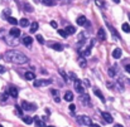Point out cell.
Wrapping results in <instances>:
<instances>
[{"label": "cell", "mask_w": 130, "mask_h": 127, "mask_svg": "<svg viewBox=\"0 0 130 127\" xmlns=\"http://www.w3.org/2000/svg\"><path fill=\"white\" fill-rule=\"evenodd\" d=\"M75 89H76L78 93H81V94L85 93V87H83L82 82H81L80 79H76V81H75Z\"/></svg>", "instance_id": "5"}, {"label": "cell", "mask_w": 130, "mask_h": 127, "mask_svg": "<svg viewBox=\"0 0 130 127\" xmlns=\"http://www.w3.org/2000/svg\"><path fill=\"white\" fill-rule=\"evenodd\" d=\"M85 84H86V86H87V87L90 86V83H89V81H87V79H85Z\"/></svg>", "instance_id": "41"}, {"label": "cell", "mask_w": 130, "mask_h": 127, "mask_svg": "<svg viewBox=\"0 0 130 127\" xmlns=\"http://www.w3.org/2000/svg\"><path fill=\"white\" fill-rule=\"evenodd\" d=\"M80 101L85 104V106H89V103H90V98H89V96L86 94V93H83V94H81V97H80Z\"/></svg>", "instance_id": "8"}, {"label": "cell", "mask_w": 130, "mask_h": 127, "mask_svg": "<svg viewBox=\"0 0 130 127\" xmlns=\"http://www.w3.org/2000/svg\"><path fill=\"white\" fill-rule=\"evenodd\" d=\"M121 54H122V52H121V49H120V48L114 49V52H112V57H114L115 59H119V58H121Z\"/></svg>", "instance_id": "13"}, {"label": "cell", "mask_w": 130, "mask_h": 127, "mask_svg": "<svg viewBox=\"0 0 130 127\" xmlns=\"http://www.w3.org/2000/svg\"><path fill=\"white\" fill-rule=\"evenodd\" d=\"M4 59L9 63L14 64H25L28 63V57L24 55L23 53H20L18 50H8L4 54Z\"/></svg>", "instance_id": "1"}, {"label": "cell", "mask_w": 130, "mask_h": 127, "mask_svg": "<svg viewBox=\"0 0 130 127\" xmlns=\"http://www.w3.org/2000/svg\"><path fill=\"white\" fill-rule=\"evenodd\" d=\"M95 94H96V96H97V97H99V98H100L101 101H102V102L105 101V97L102 96V93H101V91H99V89H95Z\"/></svg>", "instance_id": "25"}, {"label": "cell", "mask_w": 130, "mask_h": 127, "mask_svg": "<svg viewBox=\"0 0 130 127\" xmlns=\"http://www.w3.org/2000/svg\"><path fill=\"white\" fill-rule=\"evenodd\" d=\"M70 77H71V78H73V79H75V81H76V79H77V77H76V74H75V73H72V72H71V73H70Z\"/></svg>", "instance_id": "38"}, {"label": "cell", "mask_w": 130, "mask_h": 127, "mask_svg": "<svg viewBox=\"0 0 130 127\" xmlns=\"http://www.w3.org/2000/svg\"><path fill=\"white\" fill-rule=\"evenodd\" d=\"M101 116H102V118L105 119L107 123H112V116H111L110 113H107V112H102Z\"/></svg>", "instance_id": "7"}, {"label": "cell", "mask_w": 130, "mask_h": 127, "mask_svg": "<svg viewBox=\"0 0 130 127\" xmlns=\"http://www.w3.org/2000/svg\"><path fill=\"white\" fill-rule=\"evenodd\" d=\"M58 34L62 36V38H67V35H68L67 32H66V30H63V29H60V30H58Z\"/></svg>", "instance_id": "29"}, {"label": "cell", "mask_w": 130, "mask_h": 127, "mask_svg": "<svg viewBox=\"0 0 130 127\" xmlns=\"http://www.w3.org/2000/svg\"><path fill=\"white\" fill-rule=\"evenodd\" d=\"M32 43H33V38H32V36H24V38H23V44L25 47H30Z\"/></svg>", "instance_id": "10"}, {"label": "cell", "mask_w": 130, "mask_h": 127, "mask_svg": "<svg viewBox=\"0 0 130 127\" xmlns=\"http://www.w3.org/2000/svg\"><path fill=\"white\" fill-rule=\"evenodd\" d=\"M63 98H64V101H67V102H72V100H73V94H72V92L67 91L66 93H64Z\"/></svg>", "instance_id": "15"}, {"label": "cell", "mask_w": 130, "mask_h": 127, "mask_svg": "<svg viewBox=\"0 0 130 127\" xmlns=\"http://www.w3.org/2000/svg\"><path fill=\"white\" fill-rule=\"evenodd\" d=\"M6 69H5V67H3V65H0V74H3L4 72H5Z\"/></svg>", "instance_id": "37"}, {"label": "cell", "mask_w": 130, "mask_h": 127, "mask_svg": "<svg viewBox=\"0 0 130 127\" xmlns=\"http://www.w3.org/2000/svg\"><path fill=\"white\" fill-rule=\"evenodd\" d=\"M49 83H52L50 79H37L34 81V87H44V86H48Z\"/></svg>", "instance_id": "4"}, {"label": "cell", "mask_w": 130, "mask_h": 127, "mask_svg": "<svg viewBox=\"0 0 130 127\" xmlns=\"http://www.w3.org/2000/svg\"><path fill=\"white\" fill-rule=\"evenodd\" d=\"M8 96H9V93H3V94H1V101H6Z\"/></svg>", "instance_id": "34"}, {"label": "cell", "mask_w": 130, "mask_h": 127, "mask_svg": "<svg viewBox=\"0 0 130 127\" xmlns=\"http://www.w3.org/2000/svg\"><path fill=\"white\" fill-rule=\"evenodd\" d=\"M23 121H24L27 125H32V123L34 122V119H33L32 117H29V116H23Z\"/></svg>", "instance_id": "20"}, {"label": "cell", "mask_w": 130, "mask_h": 127, "mask_svg": "<svg viewBox=\"0 0 130 127\" xmlns=\"http://www.w3.org/2000/svg\"><path fill=\"white\" fill-rule=\"evenodd\" d=\"M97 36H99V39H100V40H105V39H106V33H105V30H104L102 28L99 29V32H97Z\"/></svg>", "instance_id": "14"}, {"label": "cell", "mask_w": 130, "mask_h": 127, "mask_svg": "<svg viewBox=\"0 0 130 127\" xmlns=\"http://www.w3.org/2000/svg\"><path fill=\"white\" fill-rule=\"evenodd\" d=\"M9 34L11 35V36H14V38H19V35H20V30L18 28H13L9 32Z\"/></svg>", "instance_id": "12"}, {"label": "cell", "mask_w": 130, "mask_h": 127, "mask_svg": "<svg viewBox=\"0 0 130 127\" xmlns=\"http://www.w3.org/2000/svg\"><path fill=\"white\" fill-rule=\"evenodd\" d=\"M112 1H114V3H116V4H119V3H120V0H112Z\"/></svg>", "instance_id": "42"}, {"label": "cell", "mask_w": 130, "mask_h": 127, "mask_svg": "<svg viewBox=\"0 0 130 127\" xmlns=\"http://www.w3.org/2000/svg\"><path fill=\"white\" fill-rule=\"evenodd\" d=\"M50 93H52V96L54 97V101H56V102H60V101H61L60 97H58V91H57V89H52Z\"/></svg>", "instance_id": "21"}, {"label": "cell", "mask_w": 130, "mask_h": 127, "mask_svg": "<svg viewBox=\"0 0 130 127\" xmlns=\"http://www.w3.org/2000/svg\"><path fill=\"white\" fill-rule=\"evenodd\" d=\"M128 17H129V20H130V14H129V15H128Z\"/></svg>", "instance_id": "45"}, {"label": "cell", "mask_w": 130, "mask_h": 127, "mask_svg": "<svg viewBox=\"0 0 130 127\" xmlns=\"http://www.w3.org/2000/svg\"><path fill=\"white\" fill-rule=\"evenodd\" d=\"M70 109H71V111H75V109H76V106H75V104H70Z\"/></svg>", "instance_id": "39"}, {"label": "cell", "mask_w": 130, "mask_h": 127, "mask_svg": "<svg viewBox=\"0 0 130 127\" xmlns=\"http://www.w3.org/2000/svg\"><path fill=\"white\" fill-rule=\"evenodd\" d=\"M37 40H38V42H39L40 44H43V43H44V38H43L42 35H39V34L37 35Z\"/></svg>", "instance_id": "31"}, {"label": "cell", "mask_w": 130, "mask_h": 127, "mask_svg": "<svg viewBox=\"0 0 130 127\" xmlns=\"http://www.w3.org/2000/svg\"><path fill=\"white\" fill-rule=\"evenodd\" d=\"M50 27H52V28H57V27H58V24H57V21L52 20V21H50Z\"/></svg>", "instance_id": "36"}, {"label": "cell", "mask_w": 130, "mask_h": 127, "mask_svg": "<svg viewBox=\"0 0 130 127\" xmlns=\"http://www.w3.org/2000/svg\"><path fill=\"white\" fill-rule=\"evenodd\" d=\"M0 38H3L5 40V43L9 44V45H17V44H18L17 38L11 36L9 33H5V30H0Z\"/></svg>", "instance_id": "2"}, {"label": "cell", "mask_w": 130, "mask_h": 127, "mask_svg": "<svg viewBox=\"0 0 130 127\" xmlns=\"http://www.w3.org/2000/svg\"><path fill=\"white\" fill-rule=\"evenodd\" d=\"M77 122L80 125H85V126H92V119L89 117V116H77L76 117Z\"/></svg>", "instance_id": "3"}, {"label": "cell", "mask_w": 130, "mask_h": 127, "mask_svg": "<svg viewBox=\"0 0 130 127\" xmlns=\"http://www.w3.org/2000/svg\"><path fill=\"white\" fill-rule=\"evenodd\" d=\"M50 47H52L54 50H57V52L63 50V45H62V44H60V43H52V44H50Z\"/></svg>", "instance_id": "16"}, {"label": "cell", "mask_w": 130, "mask_h": 127, "mask_svg": "<svg viewBox=\"0 0 130 127\" xmlns=\"http://www.w3.org/2000/svg\"><path fill=\"white\" fill-rule=\"evenodd\" d=\"M109 76H110V77H115V71H114L112 68L109 69Z\"/></svg>", "instance_id": "33"}, {"label": "cell", "mask_w": 130, "mask_h": 127, "mask_svg": "<svg viewBox=\"0 0 130 127\" xmlns=\"http://www.w3.org/2000/svg\"><path fill=\"white\" fill-rule=\"evenodd\" d=\"M8 21H9L11 25H17L18 24V20L15 18H13V17H8Z\"/></svg>", "instance_id": "26"}, {"label": "cell", "mask_w": 130, "mask_h": 127, "mask_svg": "<svg viewBox=\"0 0 130 127\" xmlns=\"http://www.w3.org/2000/svg\"><path fill=\"white\" fill-rule=\"evenodd\" d=\"M38 28H39L38 23H32V25H30V33H35V32L38 30Z\"/></svg>", "instance_id": "23"}, {"label": "cell", "mask_w": 130, "mask_h": 127, "mask_svg": "<svg viewBox=\"0 0 130 127\" xmlns=\"http://www.w3.org/2000/svg\"><path fill=\"white\" fill-rule=\"evenodd\" d=\"M20 107L24 108L25 111H32V109H35V106H33V104L28 103L27 101H21L20 102Z\"/></svg>", "instance_id": "6"}, {"label": "cell", "mask_w": 130, "mask_h": 127, "mask_svg": "<svg viewBox=\"0 0 130 127\" xmlns=\"http://www.w3.org/2000/svg\"><path fill=\"white\" fill-rule=\"evenodd\" d=\"M95 3L97 6H104V1H101V0H95Z\"/></svg>", "instance_id": "35"}, {"label": "cell", "mask_w": 130, "mask_h": 127, "mask_svg": "<svg viewBox=\"0 0 130 127\" xmlns=\"http://www.w3.org/2000/svg\"><path fill=\"white\" fill-rule=\"evenodd\" d=\"M125 69H126V72H128V73H130V64H128V65L125 67Z\"/></svg>", "instance_id": "40"}, {"label": "cell", "mask_w": 130, "mask_h": 127, "mask_svg": "<svg viewBox=\"0 0 130 127\" xmlns=\"http://www.w3.org/2000/svg\"><path fill=\"white\" fill-rule=\"evenodd\" d=\"M33 119H34V121H37V127H47L42 121H39V118H38V117H34Z\"/></svg>", "instance_id": "27"}, {"label": "cell", "mask_w": 130, "mask_h": 127, "mask_svg": "<svg viewBox=\"0 0 130 127\" xmlns=\"http://www.w3.org/2000/svg\"><path fill=\"white\" fill-rule=\"evenodd\" d=\"M114 127H122V126H121V125H119V123H116V125H115Z\"/></svg>", "instance_id": "43"}, {"label": "cell", "mask_w": 130, "mask_h": 127, "mask_svg": "<svg viewBox=\"0 0 130 127\" xmlns=\"http://www.w3.org/2000/svg\"><path fill=\"white\" fill-rule=\"evenodd\" d=\"M91 47H92V45H90L89 48H86V49L82 52V54H83V55H86V57H87V55H90V50H91Z\"/></svg>", "instance_id": "30"}, {"label": "cell", "mask_w": 130, "mask_h": 127, "mask_svg": "<svg viewBox=\"0 0 130 127\" xmlns=\"http://www.w3.org/2000/svg\"><path fill=\"white\" fill-rule=\"evenodd\" d=\"M19 24H20L21 27H23V28H25V27H28V25H29V20H28L27 18H23V19H20Z\"/></svg>", "instance_id": "22"}, {"label": "cell", "mask_w": 130, "mask_h": 127, "mask_svg": "<svg viewBox=\"0 0 130 127\" xmlns=\"http://www.w3.org/2000/svg\"><path fill=\"white\" fill-rule=\"evenodd\" d=\"M87 23H89L87 19H86L83 15L77 18V24H78V25H81V27H82V25H87Z\"/></svg>", "instance_id": "11"}, {"label": "cell", "mask_w": 130, "mask_h": 127, "mask_svg": "<svg viewBox=\"0 0 130 127\" xmlns=\"http://www.w3.org/2000/svg\"><path fill=\"white\" fill-rule=\"evenodd\" d=\"M86 63H87V62H86V59L85 58H78V65H80V67H82V68H85V67H86Z\"/></svg>", "instance_id": "24"}, {"label": "cell", "mask_w": 130, "mask_h": 127, "mask_svg": "<svg viewBox=\"0 0 130 127\" xmlns=\"http://www.w3.org/2000/svg\"><path fill=\"white\" fill-rule=\"evenodd\" d=\"M24 77H25V79H28V81H33V79H35V74L32 73V72H27V73L24 74Z\"/></svg>", "instance_id": "18"}, {"label": "cell", "mask_w": 130, "mask_h": 127, "mask_svg": "<svg viewBox=\"0 0 130 127\" xmlns=\"http://www.w3.org/2000/svg\"><path fill=\"white\" fill-rule=\"evenodd\" d=\"M64 30L67 32V34H70V35H72V34H75L76 33V28L73 27V25H68Z\"/></svg>", "instance_id": "17"}, {"label": "cell", "mask_w": 130, "mask_h": 127, "mask_svg": "<svg viewBox=\"0 0 130 127\" xmlns=\"http://www.w3.org/2000/svg\"><path fill=\"white\" fill-rule=\"evenodd\" d=\"M15 111H17V115H18V116L23 117V116H21V109H20V106H17V107H15Z\"/></svg>", "instance_id": "32"}, {"label": "cell", "mask_w": 130, "mask_h": 127, "mask_svg": "<svg viewBox=\"0 0 130 127\" xmlns=\"http://www.w3.org/2000/svg\"><path fill=\"white\" fill-rule=\"evenodd\" d=\"M0 127H3V126H1V125H0Z\"/></svg>", "instance_id": "47"}, {"label": "cell", "mask_w": 130, "mask_h": 127, "mask_svg": "<svg viewBox=\"0 0 130 127\" xmlns=\"http://www.w3.org/2000/svg\"><path fill=\"white\" fill-rule=\"evenodd\" d=\"M40 3L44 4V5H47V6H53V5H56L54 0H40Z\"/></svg>", "instance_id": "19"}, {"label": "cell", "mask_w": 130, "mask_h": 127, "mask_svg": "<svg viewBox=\"0 0 130 127\" xmlns=\"http://www.w3.org/2000/svg\"><path fill=\"white\" fill-rule=\"evenodd\" d=\"M92 127H100L99 125H92Z\"/></svg>", "instance_id": "44"}, {"label": "cell", "mask_w": 130, "mask_h": 127, "mask_svg": "<svg viewBox=\"0 0 130 127\" xmlns=\"http://www.w3.org/2000/svg\"><path fill=\"white\" fill-rule=\"evenodd\" d=\"M18 89H17V87H14V86H11L10 88H9V96H11V97H14V98H17L18 97Z\"/></svg>", "instance_id": "9"}, {"label": "cell", "mask_w": 130, "mask_h": 127, "mask_svg": "<svg viewBox=\"0 0 130 127\" xmlns=\"http://www.w3.org/2000/svg\"><path fill=\"white\" fill-rule=\"evenodd\" d=\"M48 127H54V126H48Z\"/></svg>", "instance_id": "46"}, {"label": "cell", "mask_w": 130, "mask_h": 127, "mask_svg": "<svg viewBox=\"0 0 130 127\" xmlns=\"http://www.w3.org/2000/svg\"><path fill=\"white\" fill-rule=\"evenodd\" d=\"M122 30H124L125 33H130V25L128 23H124L122 24Z\"/></svg>", "instance_id": "28"}]
</instances>
